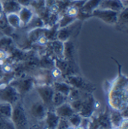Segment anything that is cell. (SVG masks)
Instances as JSON below:
<instances>
[{
    "instance_id": "obj_8",
    "label": "cell",
    "mask_w": 128,
    "mask_h": 129,
    "mask_svg": "<svg viewBox=\"0 0 128 129\" xmlns=\"http://www.w3.org/2000/svg\"><path fill=\"white\" fill-rule=\"evenodd\" d=\"M48 111L46 105L43 103L40 98L38 100L33 102L29 108V113L32 118L37 121H44L47 112Z\"/></svg>"
},
{
    "instance_id": "obj_6",
    "label": "cell",
    "mask_w": 128,
    "mask_h": 129,
    "mask_svg": "<svg viewBox=\"0 0 128 129\" xmlns=\"http://www.w3.org/2000/svg\"><path fill=\"white\" fill-rule=\"evenodd\" d=\"M35 90L48 110H54L53 98L55 90L52 85H36Z\"/></svg>"
},
{
    "instance_id": "obj_4",
    "label": "cell",
    "mask_w": 128,
    "mask_h": 129,
    "mask_svg": "<svg viewBox=\"0 0 128 129\" xmlns=\"http://www.w3.org/2000/svg\"><path fill=\"white\" fill-rule=\"evenodd\" d=\"M22 99L14 87L7 83L0 84V102L15 105Z\"/></svg>"
},
{
    "instance_id": "obj_37",
    "label": "cell",
    "mask_w": 128,
    "mask_h": 129,
    "mask_svg": "<svg viewBox=\"0 0 128 129\" xmlns=\"http://www.w3.org/2000/svg\"><path fill=\"white\" fill-rule=\"evenodd\" d=\"M75 129H86L84 126H82V125H79V126H77V127H76Z\"/></svg>"
},
{
    "instance_id": "obj_12",
    "label": "cell",
    "mask_w": 128,
    "mask_h": 129,
    "mask_svg": "<svg viewBox=\"0 0 128 129\" xmlns=\"http://www.w3.org/2000/svg\"><path fill=\"white\" fill-rule=\"evenodd\" d=\"M60 121V117L55 113L54 110H48L44 119V128L46 129H57Z\"/></svg>"
},
{
    "instance_id": "obj_18",
    "label": "cell",
    "mask_w": 128,
    "mask_h": 129,
    "mask_svg": "<svg viewBox=\"0 0 128 129\" xmlns=\"http://www.w3.org/2000/svg\"><path fill=\"white\" fill-rule=\"evenodd\" d=\"M74 53H75V46L73 42L71 40V39H70L64 43V52H63L64 59H65L68 62H71L73 60Z\"/></svg>"
},
{
    "instance_id": "obj_14",
    "label": "cell",
    "mask_w": 128,
    "mask_h": 129,
    "mask_svg": "<svg viewBox=\"0 0 128 129\" xmlns=\"http://www.w3.org/2000/svg\"><path fill=\"white\" fill-rule=\"evenodd\" d=\"M22 6L16 0H5L2 2V11L5 14H18Z\"/></svg>"
},
{
    "instance_id": "obj_40",
    "label": "cell",
    "mask_w": 128,
    "mask_h": 129,
    "mask_svg": "<svg viewBox=\"0 0 128 129\" xmlns=\"http://www.w3.org/2000/svg\"><path fill=\"white\" fill-rule=\"evenodd\" d=\"M4 1H5V0H0V2H4Z\"/></svg>"
},
{
    "instance_id": "obj_16",
    "label": "cell",
    "mask_w": 128,
    "mask_h": 129,
    "mask_svg": "<svg viewBox=\"0 0 128 129\" xmlns=\"http://www.w3.org/2000/svg\"><path fill=\"white\" fill-rule=\"evenodd\" d=\"M117 28L122 31H127L128 27V7L118 13L117 22L115 25Z\"/></svg>"
},
{
    "instance_id": "obj_30",
    "label": "cell",
    "mask_w": 128,
    "mask_h": 129,
    "mask_svg": "<svg viewBox=\"0 0 128 129\" xmlns=\"http://www.w3.org/2000/svg\"><path fill=\"white\" fill-rule=\"evenodd\" d=\"M86 99V98H85ZM85 99L83 98H80V99H76V100H73L71 102H68L71 105V106L72 107V108L73 109V111L75 113H78L80 111V110L82 109V107L83 105V103H84V101H85Z\"/></svg>"
},
{
    "instance_id": "obj_17",
    "label": "cell",
    "mask_w": 128,
    "mask_h": 129,
    "mask_svg": "<svg viewBox=\"0 0 128 129\" xmlns=\"http://www.w3.org/2000/svg\"><path fill=\"white\" fill-rule=\"evenodd\" d=\"M52 86L55 92L62 93L63 95L66 96L69 95L70 92L72 90V87L69 84H68L65 81H63L60 80L54 81L52 84Z\"/></svg>"
},
{
    "instance_id": "obj_7",
    "label": "cell",
    "mask_w": 128,
    "mask_h": 129,
    "mask_svg": "<svg viewBox=\"0 0 128 129\" xmlns=\"http://www.w3.org/2000/svg\"><path fill=\"white\" fill-rule=\"evenodd\" d=\"M82 24V21L76 19L73 23L70 24L69 25L61 28L58 29L56 38L61 42H66L68 40L71 39V37L74 36V34L77 29H79Z\"/></svg>"
},
{
    "instance_id": "obj_23",
    "label": "cell",
    "mask_w": 128,
    "mask_h": 129,
    "mask_svg": "<svg viewBox=\"0 0 128 129\" xmlns=\"http://www.w3.org/2000/svg\"><path fill=\"white\" fill-rule=\"evenodd\" d=\"M6 16V20L8 24L13 28L14 29H19L22 28V24L20 22V19L19 17L18 14H5Z\"/></svg>"
},
{
    "instance_id": "obj_33",
    "label": "cell",
    "mask_w": 128,
    "mask_h": 129,
    "mask_svg": "<svg viewBox=\"0 0 128 129\" xmlns=\"http://www.w3.org/2000/svg\"><path fill=\"white\" fill-rule=\"evenodd\" d=\"M49 42H50L49 40L47 39V37L45 36V35H43L42 36H40V38L38 39V40L37 41L36 43L39 44L40 46H47L49 43Z\"/></svg>"
},
{
    "instance_id": "obj_28",
    "label": "cell",
    "mask_w": 128,
    "mask_h": 129,
    "mask_svg": "<svg viewBox=\"0 0 128 129\" xmlns=\"http://www.w3.org/2000/svg\"><path fill=\"white\" fill-rule=\"evenodd\" d=\"M0 129H15L11 118L0 114Z\"/></svg>"
},
{
    "instance_id": "obj_24",
    "label": "cell",
    "mask_w": 128,
    "mask_h": 129,
    "mask_svg": "<svg viewBox=\"0 0 128 129\" xmlns=\"http://www.w3.org/2000/svg\"><path fill=\"white\" fill-rule=\"evenodd\" d=\"M26 27L30 28L29 30L33 29V28H44L45 23H44V20L41 19V17L35 14L32 19H31V21L29 22V24L24 28H26Z\"/></svg>"
},
{
    "instance_id": "obj_11",
    "label": "cell",
    "mask_w": 128,
    "mask_h": 129,
    "mask_svg": "<svg viewBox=\"0 0 128 129\" xmlns=\"http://www.w3.org/2000/svg\"><path fill=\"white\" fill-rule=\"evenodd\" d=\"M125 8L127 7L124 6L121 0H101L98 7L100 9L110 10L118 13L121 12Z\"/></svg>"
},
{
    "instance_id": "obj_35",
    "label": "cell",
    "mask_w": 128,
    "mask_h": 129,
    "mask_svg": "<svg viewBox=\"0 0 128 129\" xmlns=\"http://www.w3.org/2000/svg\"><path fill=\"white\" fill-rule=\"evenodd\" d=\"M22 7H29L32 0H16Z\"/></svg>"
},
{
    "instance_id": "obj_38",
    "label": "cell",
    "mask_w": 128,
    "mask_h": 129,
    "mask_svg": "<svg viewBox=\"0 0 128 129\" xmlns=\"http://www.w3.org/2000/svg\"><path fill=\"white\" fill-rule=\"evenodd\" d=\"M97 129H105V128H104V127H103L102 125H100V126L98 127V128Z\"/></svg>"
},
{
    "instance_id": "obj_27",
    "label": "cell",
    "mask_w": 128,
    "mask_h": 129,
    "mask_svg": "<svg viewBox=\"0 0 128 129\" xmlns=\"http://www.w3.org/2000/svg\"><path fill=\"white\" fill-rule=\"evenodd\" d=\"M68 102V96L63 95L62 93L55 91L54 95H53V103L54 108L64 104L65 102Z\"/></svg>"
},
{
    "instance_id": "obj_36",
    "label": "cell",
    "mask_w": 128,
    "mask_h": 129,
    "mask_svg": "<svg viewBox=\"0 0 128 129\" xmlns=\"http://www.w3.org/2000/svg\"><path fill=\"white\" fill-rule=\"evenodd\" d=\"M29 129H46L44 127H40L38 125H34L33 127L30 128Z\"/></svg>"
},
{
    "instance_id": "obj_2",
    "label": "cell",
    "mask_w": 128,
    "mask_h": 129,
    "mask_svg": "<svg viewBox=\"0 0 128 129\" xmlns=\"http://www.w3.org/2000/svg\"><path fill=\"white\" fill-rule=\"evenodd\" d=\"M11 119L14 125L15 129L29 128V118L22 99L13 105V111Z\"/></svg>"
},
{
    "instance_id": "obj_34",
    "label": "cell",
    "mask_w": 128,
    "mask_h": 129,
    "mask_svg": "<svg viewBox=\"0 0 128 129\" xmlns=\"http://www.w3.org/2000/svg\"><path fill=\"white\" fill-rule=\"evenodd\" d=\"M9 57V53L5 50L0 49V60H8Z\"/></svg>"
},
{
    "instance_id": "obj_3",
    "label": "cell",
    "mask_w": 128,
    "mask_h": 129,
    "mask_svg": "<svg viewBox=\"0 0 128 129\" xmlns=\"http://www.w3.org/2000/svg\"><path fill=\"white\" fill-rule=\"evenodd\" d=\"M9 84L16 89L21 98L34 90L35 86L32 76L29 75H22L19 77L14 78L9 82Z\"/></svg>"
},
{
    "instance_id": "obj_19",
    "label": "cell",
    "mask_w": 128,
    "mask_h": 129,
    "mask_svg": "<svg viewBox=\"0 0 128 129\" xmlns=\"http://www.w3.org/2000/svg\"><path fill=\"white\" fill-rule=\"evenodd\" d=\"M101 0H86L80 8V11L84 14L92 15V12L98 8Z\"/></svg>"
},
{
    "instance_id": "obj_25",
    "label": "cell",
    "mask_w": 128,
    "mask_h": 129,
    "mask_svg": "<svg viewBox=\"0 0 128 129\" xmlns=\"http://www.w3.org/2000/svg\"><path fill=\"white\" fill-rule=\"evenodd\" d=\"M76 20V17H70L67 14H62L60 15L58 21V28H64L66 27L68 25H69L70 24L73 23V22H75Z\"/></svg>"
},
{
    "instance_id": "obj_20",
    "label": "cell",
    "mask_w": 128,
    "mask_h": 129,
    "mask_svg": "<svg viewBox=\"0 0 128 129\" xmlns=\"http://www.w3.org/2000/svg\"><path fill=\"white\" fill-rule=\"evenodd\" d=\"M125 120L127 119H124L121 111L114 110L110 114V122L113 128H120Z\"/></svg>"
},
{
    "instance_id": "obj_5",
    "label": "cell",
    "mask_w": 128,
    "mask_h": 129,
    "mask_svg": "<svg viewBox=\"0 0 128 129\" xmlns=\"http://www.w3.org/2000/svg\"><path fill=\"white\" fill-rule=\"evenodd\" d=\"M65 81L73 88L85 92H93L95 89L91 83L86 81L83 78L78 75L71 74L65 75Z\"/></svg>"
},
{
    "instance_id": "obj_26",
    "label": "cell",
    "mask_w": 128,
    "mask_h": 129,
    "mask_svg": "<svg viewBox=\"0 0 128 129\" xmlns=\"http://www.w3.org/2000/svg\"><path fill=\"white\" fill-rule=\"evenodd\" d=\"M13 44H14V40L9 36L5 35L0 38V49L5 50L6 52H8V49L12 47Z\"/></svg>"
},
{
    "instance_id": "obj_29",
    "label": "cell",
    "mask_w": 128,
    "mask_h": 129,
    "mask_svg": "<svg viewBox=\"0 0 128 129\" xmlns=\"http://www.w3.org/2000/svg\"><path fill=\"white\" fill-rule=\"evenodd\" d=\"M82 117L78 113H74L71 116H70L68 120L69 122V123L73 126V127H77L79 125H81L82 123Z\"/></svg>"
},
{
    "instance_id": "obj_21",
    "label": "cell",
    "mask_w": 128,
    "mask_h": 129,
    "mask_svg": "<svg viewBox=\"0 0 128 129\" xmlns=\"http://www.w3.org/2000/svg\"><path fill=\"white\" fill-rule=\"evenodd\" d=\"M51 44L50 48L52 49L53 53L55 55V58L62 59L63 57V52H64V43L59 41L58 40H55L53 41H50Z\"/></svg>"
},
{
    "instance_id": "obj_13",
    "label": "cell",
    "mask_w": 128,
    "mask_h": 129,
    "mask_svg": "<svg viewBox=\"0 0 128 129\" xmlns=\"http://www.w3.org/2000/svg\"><path fill=\"white\" fill-rule=\"evenodd\" d=\"M35 13L30 7H22L21 9L18 12L19 17L20 19L22 28L26 27L29 22L31 21V19L34 17Z\"/></svg>"
},
{
    "instance_id": "obj_31",
    "label": "cell",
    "mask_w": 128,
    "mask_h": 129,
    "mask_svg": "<svg viewBox=\"0 0 128 129\" xmlns=\"http://www.w3.org/2000/svg\"><path fill=\"white\" fill-rule=\"evenodd\" d=\"M50 75H51L53 81H57V80H60V78H62V75H63L62 72L55 66H54L53 68H51L50 70Z\"/></svg>"
},
{
    "instance_id": "obj_32",
    "label": "cell",
    "mask_w": 128,
    "mask_h": 129,
    "mask_svg": "<svg viewBox=\"0 0 128 129\" xmlns=\"http://www.w3.org/2000/svg\"><path fill=\"white\" fill-rule=\"evenodd\" d=\"M0 68H1V70L4 75H5V74L11 75L14 72V68L13 65L11 63H8L7 60H6L5 63L2 67H0Z\"/></svg>"
},
{
    "instance_id": "obj_39",
    "label": "cell",
    "mask_w": 128,
    "mask_h": 129,
    "mask_svg": "<svg viewBox=\"0 0 128 129\" xmlns=\"http://www.w3.org/2000/svg\"><path fill=\"white\" fill-rule=\"evenodd\" d=\"M2 11V2H0V11Z\"/></svg>"
},
{
    "instance_id": "obj_1",
    "label": "cell",
    "mask_w": 128,
    "mask_h": 129,
    "mask_svg": "<svg viewBox=\"0 0 128 129\" xmlns=\"http://www.w3.org/2000/svg\"><path fill=\"white\" fill-rule=\"evenodd\" d=\"M109 102L113 110L121 111L127 108V78L121 73L112 85Z\"/></svg>"
},
{
    "instance_id": "obj_22",
    "label": "cell",
    "mask_w": 128,
    "mask_h": 129,
    "mask_svg": "<svg viewBox=\"0 0 128 129\" xmlns=\"http://www.w3.org/2000/svg\"><path fill=\"white\" fill-rule=\"evenodd\" d=\"M46 27L31 29L27 33V38L32 43H36L40 36L44 35Z\"/></svg>"
},
{
    "instance_id": "obj_9",
    "label": "cell",
    "mask_w": 128,
    "mask_h": 129,
    "mask_svg": "<svg viewBox=\"0 0 128 129\" xmlns=\"http://www.w3.org/2000/svg\"><path fill=\"white\" fill-rule=\"evenodd\" d=\"M118 13L106 9L97 8L92 14V17H96L109 25H115L118 19Z\"/></svg>"
},
{
    "instance_id": "obj_15",
    "label": "cell",
    "mask_w": 128,
    "mask_h": 129,
    "mask_svg": "<svg viewBox=\"0 0 128 129\" xmlns=\"http://www.w3.org/2000/svg\"><path fill=\"white\" fill-rule=\"evenodd\" d=\"M54 111L61 119H67L75 113L68 102H65L64 104L55 108Z\"/></svg>"
},
{
    "instance_id": "obj_10",
    "label": "cell",
    "mask_w": 128,
    "mask_h": 129,
    "mask_svg": "<svg viewBox=\"0 0 128 129\" xmlns=\"http://www.w3.org/2000/svg\"><path fill=\"white\" fill-rule=\"evenodd\" d=\"M94 99L92 95H89L87 97H86L83 105L82 107V109L79 112V114L82 117L86 119H89L92 116L94 108Z\"/></svg>"
}]
</instances>
